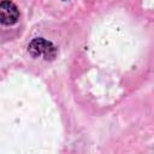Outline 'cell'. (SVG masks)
<instances>
[{
    "mask_svg": "<svg viewBox=\"0 0 154 154\" xmlns=\"http://www.w3.org/2000/svg\"><path fill=\"white\" fill-rule=\"evenodd\" d=\"M19 11L17 6L10 0H2L0 4V22L4 25H12L17 23Z\"/></svg>",
    "mask_w": 154,
    "mask_h": 154,
    "instance_id": "7a4b0ae2",
    "label": "cell"
},
{
    "mask_svg": "<svg viewBox=\"0 0 154 154\" xmlns=\"http://www.w3.org/2000/svg\"><path fill=\"white\" fill-rule=\"evenodd\" d=\"M64 1H70V0H64Z\"/></svg>",
    "mask_w": 154,
    "mask_h": 154,
    "instance_id": "3957f363",
    "label": "cell"
},
{
    "mask_svg": "<svg viewBox=\"0 0 154 154\" xmlns=\"http://www.w3.org/2000/svg\"><path fill=\"white\" fill-rule=\"evenodd\" d=\"M28 52L34 58H43L45 60H53L57 57V47L43 37H35L28 45Z\"/></svg>",
    "mask_w": 154,
    "mask_h": 154,
    "instance_id": "6da1fadb",
    "label": "cell"
}]
</instances>
